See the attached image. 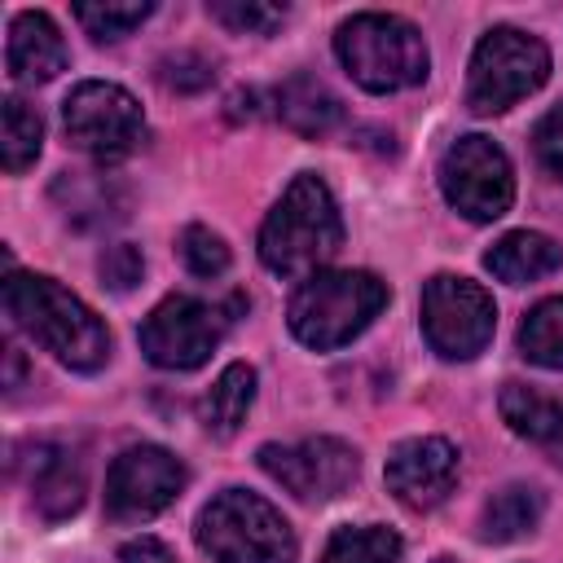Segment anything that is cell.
<instances>
[{
    "mask_svg": "<svg viewBox=\"0 0 563 563\" xmlns=\"http://www.w3.org/2000/svg\"><path fill=\"white\" fill-rule=\"evenodd\" d=\"M4 312L62 365L70 369H97L110 356V330L101 317L70 295L62 282L44 273H9L4 277Z\"/></svg>",
    "mask_w": 563,
    "mask_h": 563,
    "instance_id": "cell-1",
    "label": "cell"
},
{
    "mask_svg": "<svg viewBox=\"0 0 563 563\" xmlns=\"http://www.w3.org/2000/svg\"><path fill=\"white\" fill-rule=\"evenodd\" d=\"M343 246V220L321 176L299 172L260 229V260L277 277H312Z\"/></svg>",
    "mask_w": 563,
    "mask_h": 563,
    "instance_id": "cell-2",
    "label": "cell"
},
{
    "mask_svg": "<svg viewBox=\"0 0 563 563\" xmlns=\"http://www.w3.org/2000/svg\"><path fill=\"white\" fill-rule=\"evenodd\" d=\"M387 303V286L361 268H330L303 277L290 299V330L299 343L317 352H334L352 343Z\"/></svg>",
    "mask_w": 563,
    "mask_h": 563,
    "instance_id": "cell-3",
    "label": "cell"
},
{
    "mask_svg": "<svg viewBox=\"0 0 563 563\" xmlns=\"http://www.w3.org/2000/svg\"><path fill=\"white\" fill-rule=\"evenodd\" d=\"M334 53L365 92H400L427 75L422 35L396 13H352L334 31Z\"/></svg>",
    "mask_w": 563,
    "mask_h": 563,
    "instance_id": "cell-4",
    "label": "cell"
},
{
    "mask_svg": "<svg viewBox=\"0 0 563 563\" xmlns=\"http://www.w3.org/2000/svg\"><path fill=\"white\" fill-rule=\"evenodd\" d=\"M211 563H295V532L260 493L224 488L211 497L194 528Z\"/></svg>",
    "mask_w": 563,
    "mask_h": 563,
    "instance_id": "cell-5",
    "label": "cell"
},
{
    "mask_svg": "<svg viewBox=\"0 0 563 563\" xmlns=\"http://www.w3.org/2000/svg\"><path fill=\"white\" fill-rule=\"evenodd\" d=\"M550 75V48L515 26H493L471 57L466 106L475 114H501L528 92H537Z\"/></svg>",
    "mask_w": 563,
    "mask_h": 563,
    "instance_id": "cell-6",
    "label": "cell"
},
{
    "mask_svg": "<svg viewBox=\"0 0 563 563\" xmlns=\"http://www.w3.org/2000/svg\"><path fill=\"white\" fill-rule=\"evenodd\" d=\"M62 128H66L70 145H79L84 154H92L101 163H119L141 145L145 114L128 88L106 84V79H84L70 88V97L62 106Z\"/></svg>",
    "mask_w": 563,
    "mask_h": 563,
    "instance_id": "cell-7",
    "label": "cell"
},
{
    "mask_svg": "<svg viewBox=\"0 0 563 563\" xmlns=\"http://www.w3.org/2000/svg\"><path fill=\"white\" fill-rule=\"evenodd\" d=\"M497 325L493 295L471 277L435 273L422 286V334L444 361H471L488 347Z\"/></svg>",
    "mask_w": 563,
    "mask_h": 563,
    "instance_id": "cell-8",
    "label": "cell"
},
{
    "mask_svg": "<svg viewBox=\"0 0 563 563\" xmlns=\"http://www.w3.org/2000/svg\"><path fill=\"white\" fill-rule=\"evenodd\" d=\"M440 189L466 220H497L515 202V172L497 141L457 136L440 158Z\"/></svg>",
    "mask_w": 563,
    "mask_h": 563,
    "instance_id": "cell-9",
    "label": "cell"
},
{
    "mask_svg": "<svg viewBox=\"0 0 563 563\" xmlns=\"http://www.w3.org/2000/svg\"><path fill=\"white\" fill-rule=\"evenodd\" d=\"M224 312L194 295H167L141 321V352L158 369H198L224 339Z\"/></svg>",
    "mask_w": 563,
    "mask_h": 563,
    "instance_id": "cell-10",
    "label": "cell"
},
{
    "mask_svg": "<svg viewBox=\"0 0 563 563\" xmlns=\"http://www.w3.org/2000/svg\"><path fill=\"white\" fill-rule=\"evenodd\" d=\"M185 488V462L158 444H132L110 462L106 475V510L119 523L154 519Z\"/></svg>",
    "mask_w": 563,
    "mask_h": 563,
    "instance_id": "cell-11",
    "label": "cell"
},
{
    "mask_svg": "<svg viewBox=\"0 0 563 563\" xmlns=\"http://www.w3.org/2000/svg\"><path fill=\"white\" fill-rule=\"evenodd\" d=\"M260 466L268 471V479H277L299 501H330V497L347 493L361 462H356L352 444H343L334 435H312L299 444H264Z\"/></svg>",
    "mask_w": 563,
    "mask_h": 563,
    "instance_id": "cell-12",
    "label": "cell"
},
{
    "mask_svg": "<svg viewBox=\"0 0 563 563\" xmlns=\"http://www.w3.org/2000/svg\"><path fill=\"white\" fill-rule=\"evenodd\" d=\"M383 479L391 488V497L409 510H431L449 497V488L457 484V449L440 435H418L391 449Z\"/></svg>",
    "mask_w": 563,
    "mask_h": 563,
    "instance_id": "cell-13",
    "label": "cell"
},
{
    "mask_svg": "<svg viewBox=\"0 0 563 563\" xmlns=\"http://www.w3.org/2000/svg\"><path fill=\"white\" fill-rule=\"evenodd\" d=\"M4 62H9V75L18 84H44L57 70H66V44H62L57 22L48 13H40V9H22L9 22Z\"/></svg>",
    "mask_w": 563,
    "mask_h": 563,
    "instance_id": "cell-14",
    "label": "cell"
},
{
    "mask_svg": "<svg viewBox=\"0 0 563 563\" xmlns=\"http://www.w3.org/2000/svg\"><path fill=\"white\" fill-rule=\"evenodd\" d=\"M497 405H501L506 427H510L519 440L537 444L550 462H559V466H563V405H559V400L541 396L537 387L506 383Z\"/></svg>",
    "mask_w": 563,
    "mask_h": 563,
    "instance_id": "cell-15",
    "label": "cell"
},
{
    "mask_svg": "<svg viewBox=\"0 0 563 563\" xmlns=\"http://www.w3.org/2000/svg\"><path fill=\"white\" fill-rule=\"evenodd\" d=\"M273 101H277V119L299 136H325L343 119V101L317 75H303V70L282 79Z\"/></svg>",
    "mask_w": 563,
    "mask_h": 563,
    "instance_id": "cell-16",
    "label": "cell"
},
{
    "mask_svg": "<svg viewBox=\"0 0 563 563\" xmlns=\"http://www.w3.org/2000/svg\"><path fill=\"white\" fill-rule=\"evenodd\" d=\"M563 264V251L554 246V238L545 233H532V229H519V233H506L488 246L484 255V268L510 286H523V282H537L545 273H554Z\"/></svg>",
    "mask_w": 563,
    "mask_h": 563,
    "instance_id": "cell-17",
    "label": "cell"
},
{
    "mask_svg": "<svg viewBox=\"0 0 563 563\" xmlns=\"http://www.w3.org/2000/svg\"><path fill=\"white\" fill-rule=\"evenodd\" d=\"M31 493L44 519H66L79 510L84 501V471L66 449L40 444L35 449V466H31Z\"/></svg>",
    "mask_w": 563,
    "mask_h": 563,
    "instance_id": "cell-18",
    "label": "cell"
},
{
    "mask_svg": "<svg viewBox=\"0 0 563 563\" xmlns=\"http://www.w3.org/2000/svg\"><path fill=\"white\" fill-rule=\"evenodd\" d=\"M255 400V369L246 361H233L220 369V378L211 383V391L202 396L198 413L207 422V431L216 435H233L242 422H246V409Z\"/></svg>",
    "mask_w": 563,
    "mask_h": 563,
    "instance_id": "cell-19",
    "label": "cell"
},
{
    "mask_svg": "<svg viewBox=\"0 0 563 563\" xmlns=\"http://www.w3.org/2000/svg\"><path fill=\"white\" fill-rule=\"evenodd\" d=\"M541 510H545V501H541L537 488L510 484V488H501V493L488 497V506L479 515V537L484 541H515V537H523V532L537 528Z\"/></svg>",
    "mask_w": 563,
    "mask_h": 563,
    "instance_id": "cell-20",
    "label": "cell"
},
{
    "mask_svg": "<svg viewBox=\"0 0 563 563\" xmlns=\"http://www.w3.org/2000/svg\"><path fill=\"white\" fill-rule=\"evenodd\" d=\"M44 145V119L35 106H26L22 97L4 101V119H0V163L4 172H26L40 158Z\"/></svg>",
    "mask_w": 563,
    "mask_h": 563,
    "instance_id": "cell-21",
    "label": "cell"
},
{
    "mask_svg": "<svg viewBox=\"0 0 563 563\" xmlns=\"http://www.w3.org/2000/svg\"><path fill=\"white\" fill-rule=\"evenodd\" d=\"M321 563H405V545L391 528H339L325 541Z\"/></svg>",
    "mask_w": 563,
    "mask_h": 563,
    "instance_id": "cell-22",
    "label": "cell"
},
{
    "mask_svg": "<svg viewBox=\"0 0 563 563\" xmlns=\"http://www.w3.org/2000/svg\"><path fill=\"white\" fill-rule=\"evenodd\" d=\"M519 347L528 361L545 365V369H563V295L541 299L523 325H519Z\"/></svg>",
    "mask_w": 563,
    "mask_h": 563,
    "instance_id": "cell-23",
    "label": "cell"
},
{
    "mask_svg": "<svg viewBox=\"0 0 563 563\" xmlns=\"http://www.w3.org/2000/svg\"><path fill=\"white\" fill-rule=\"evenodd\" d=\"M150 13H154V4H145V0L141 4H75V18L88 26L92 40H123Z\"/></svg>",
    "mask_w": 563,
    "mask_h": 563,
    "instance_id": "cell-24",
    "label": "cell"
},
{
    "mask_svg": "<svg viewBox=\"0 0 563 563\" xmlns=\"http://www.w3.org/2000/svg\"><path fill=\"white\" fill-rule=\"evenodd\" d=\"M216 22H224L229 31H246V35H268L273 26H282L286 9L282 4H260V0H211L207 4Z\"/></svg>",
    "mask_w": 563,
    "mask_h": 563,
    "instance_id": "cell-25",
    "label": "cell"
},
{
    "mask_svg": "<svg viewBox=\"0 0 563 563\" xmlns=\"http://www.w3.org/2000/svg\"><path fill=\"white\" fill-rule=\"evenodd\" d=\"M180 260L189 264L194 277H220L229 268V246L220 233H211L207 224H189L180 233Z\"/></svg>",
    "mask_w": 563,
    "mask_h": 563,
    "instance_id": "cell-26",
    "label": "cell"
},
{
    "mask_svg": "<svg viewBox=\"0 0 563 563\" xmlns=\"http://www.w3.org/2000/svg\"><path fill=\"white\" fill-rule=\"evenodd\" d=\"M532 150H537V158H541V167H545L550 176H563V106H554V110L537 123Z\"/></svg>",
    "mask_w": 563,
    "mask_h": 563,
    "instance_id": "cell-27",
    "label": "cell"
},
{
    "mask_svg": "<svg viewBox=\"0 0 563 563\" xmlns=\"http://www.w3.org/2000/svg\"><path fill=\"white\" fill-rule=\"evenodd\" d=\"M211 62L207 57H194V53H176L163 62V84L167 88H180V92H198L211 84Z\"/></svg>",
    "mask_w": 563,
    "mask_h": 563,
    "instance_id": "cell-28",
    "label": "cell"
},
{
    "mask_svg": "<svg viewBox=\"0 0 563 563\" xmlns=\"http://www.w3.org/2000/svg\"><path fill=\"white\" fill-rule=\"evenodd\" d=\"M141 251L132 246V242H114V246H106V255H101V277L114 286V290H128V286H136L141 282Z\"/></svg>",
    "mask_w": 563,
    "mask_h": 563,
    "instance_id": "cell-29",
    "label": "cell"
},
{
    "mask_svg": "<svg viewBox=\"0 0 563 563\" xmlns=\"http://www.w3.org/2000/svg\"><path fill=\"white\" fill-rule=\"evenodd\" d=\"M119 563H176V559H172V550H167L163 541L136 537V541H128V545L119 550Z\"/></svg>",
    "mask_w": 563,
    "mask_h": 563,
    "instance_id": "cell-30",
    "label": "cell"
},
{
    "mask_svg": "<svg viewBox=\"0 0 563 563\" xmlns=\"http://www.w3.org/2000/svg\"><path fill=\"white\" fill-rule=\"evenodd\" d=\"M435 563H453V559H435Z\"/></svg>",
    "mask_w": 563,
    "mask_h": 563,
    "instance_id": "cell-31",
    "label": "cell"
}]
</instances>
